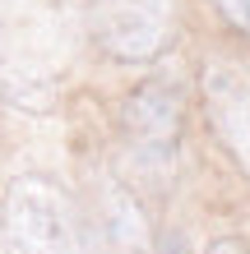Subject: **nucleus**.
<instances>
[{"label":"nucleus","mask_w":250,"mask_h":254,"mask_svg":"<svg viewBox=\"0 0 250 254\" xmlns=\"http://www.w3.org/2000/svg\"><path fill=\"white\" fill-rule=\"evenodd\" d=\"M97 47L116 61H158L176 37L171 0H102L93 9Z\"/></svg>","instance_id":"3"},{"label":"nucleus","mask_w":250,"mask_h":254,"mask_svg":"<svg viewBox=\"0 0 250 254\" xmlns=\"http://www.w3.org/2000/svg\"><path fill=\"white\" fill-rule=\"evenodd\" d=\"M218 9H223V19L232 28H241V33H250V0H213Z\"/></svg>","instance_id":"6"},{"label":"nucleus","mask_w":250,"mask_h":254,"mask_svg":"<svg viewBox=\"0 0 250 254\" xmlns=\"http://www.w3.org/2000/svg\"><path fill=\"white\" fill-rule=\"evenodd\" d=\"M204 254H250V245L241 241V236H218V241L204 250Z\"/></svg>","instance_id":"7"},{"label":"nucleus","mask_w":250,"mask_h":254,"mask_svg":"<svg viewBox=\"0 0 250 254\" xmlns=\"http://www.w3.org/2000/svg\"><path fill=\"white\" fill-rule=\"evenodd\" d=\"M97 250L102 254H158L153 227L144 217L139 199L116 181H102L97 190Z\"/></svg>","instance_id":"4"},{"label":"nucleus","mask_w":250,"mask_h":254,"mask_svg":"<svg viewBox=\"0 0 250 254\" xmlns=\"http://www.w3.org/2000/svg\"><path fill=\"white\" fill-rule=\"evenodd\" d=\"M204 88L223 143L241 157V167H250V74L237 65H213V74H204Z\"/></svg>","instance_id":"5"},{"label":"nucleus","mask_w":250,"mask_h":254,"mask_svg":"<svg viewBox=\"0 0 250 254\" xmlns=\"http://www.w3.org/2000/svg\"><path fill=\"white\" fill-rule=\"evenodd\" d=\"M5 254H83L75 203L47 176H14L0 199Z\"/></svg>","instance_id":"1"},{"label":"nucleus","mask_w":250,"mask_h":254,"mask_svg":"<svg viewBox=\"0 0 250 254\" xmlns=\"http://www.w3.org/2000/svg\"><path fill=\"white\" fill-rule=\"evenodd\" d=\"M121 134L144 167L167 171L185 134V97L176 79H149L121 102Z\"/></svg>","instance_id":"2"}]
</instances>
